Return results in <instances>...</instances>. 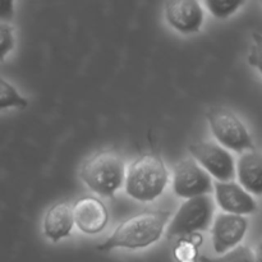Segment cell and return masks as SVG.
Wrapping results in <instances>:
<instances>
[{
    "label": "cell",
    "mask_w": 262,
    "mask_h": 262,
    "mask_svg": "<svg viewBox=\"0 0 262 262\" xmlns=\"http://www.w3.org/2000/svg\"><path fill=\"white\" fill-rule=\"evenodd\" d=\"M170 219L169 211H143L124 220L113 234L97 246L99 251L114 248H145L160 239L166 223Z\"/></svg>",
    "instance_id": "1"
},
{
    "label": "cell",
    "mask_w": 262,
    "mask_h": 262,
    "mask_svg": "<svg viewBox=\"0 0 262 262\" xmlns=\"http://www.w3.org/2000/svg\"><path fill=\"white\" fill-rule=\"evenodd\" d=\"M124 179L125 191L130 197L150 202L164 192L169 182V173L158 154H143L130 164Z\"/></svg>",
    "instance_id": "2"
},
{
    "label": "cell",
    "mask_w": 262,
    "mask_h": 262,
    "mask_svg": "<svg viewBox=\"0 0 262 262\" xmlns=\"http://www.w3.org/2000/svg\"><path fill=\"white\" fill-rule=\"evenodd\" d=\"M79 176L95 193L112 197L124 182V160L122 155L114 150L99 151L84 161Z\"/></svg>",
    "instance_id": "3"
},
{
    "label": "cell",
    "mask_w": 262,
    "mask_h": 262,
    "mask_svg": "<svg viewBox=\"0 0 262 262\" xmlns=\"http://www.w3.org/2000/svg\"><path fill=\"white\" fill-rule=\"evenodd\" d=\"M214 200L211 196L188 199L182 204L171 219L166 232L168 239L174 237H187L193 233L209 230L214 216Z\"/></svg>",
    "instance_id": "4"
},
{
    "label": "cell",
    "mask_w": 262,
    "mask_h": 262,
    "mask_svg": "<svg viewBox=\"0 0 262 262\" xmlns=\"http://www.w3.org/2000/svg\"><path fill=\"white\" fill-rule=\"evenodd\" d=\"M206 118L215 138L222 143V147L224 146L239 154L256 151L247 128L232 112L223 107H212L207 112Z\"/></svg>",
    "instance_id": "5"
},
{
    "label": "cell",
    "mask_w": 262,
    "mask_h": 262,
    "mask_svg": "<svg viewBox=\"0 0 262 262\" xmlns=\"http://www.w3.org/2000/svg\"><path fill=\"white\" fill-rule=\"evenodd\" d=\"M193 160L217 182H232L235 177V164L232 154L215 142H197L188 147Z\"/></svg>",
    "instance_id": "6"
},
{
    "label": "cell",
    "mask_w": 262,
    "mask_h": 262,
    "mask_svg": "<svg viewBox=\"0 0 262 262\" xmlns=\"http://www.w3.org/2000/svg\"><path fill=\"white\" fill-rule=\"evenodd\" d=\"M173 191L181 199L209 196L212 188L211 177L193 160L184 159L174 168Z\"/></svg>",
    "instance_id": "7"
},
{
    "label": "cell",
    "mask_w": 262,
    "mask_h": 262,
    "mask_svg": "<svg viewBox=\"0 0 262 262\" xmlns=\"http://www.w3.org/2000/svg\"><path fill=\"white\" fill-rule=\"evenodd\" d=\"M247 220L246 217L233 214H219L214 220L211 228L212 246L217 255L228 252L237 247L245 238L247 232Z\"/></svg>",
    "instance_id": "8"
},
{
    "label": "cell",
    "mask_w": 262,
    "mask_h": 262,
    "mask_svg": "<svg viewBox=\"0 0 262 262\" xmlns=\"http://www.w3.org/2000/svg\"><path fill=\"white\" fill-rule=\"evenodd\" d=\"M212 188L215 191V199L217 205L224 210L225 214L247 215L252 214L257 209L252 194L241 187L235 182H214Z\"/></svg>",
    "instance_id": "9"
},
{
    "label": "cell",
    "mask_w": 262,
    "mask_h": 262,
    "mask_svg": "<svg viewBox=\"0 0 262 262\" xmlns=\"http://www.w3.org/2000/svg\"><path fill=\"white\" fill-rule=\"evenodd\" d=\"M169 25L182 33H196L204 23V9L197 0H174L165 4Z\"/></svg>",
    "instance_id": "10"
},
{
    "label": "cell",
    "mask_w": 262,
    "mask_h": 262,
    "mask_svg": "<svg viewBox=\"0 0 262 262\" xmlns=\"http://www.w3.org/2000/svg\"><path fill=\"white\" fill-rule=\"evenodd\" d=\"M73 220L81 232L86 234H97L106 227L109 214L99 199L84 196L73 205Z\"/></svg>",
    "instance_id": "11"
},
{
    "label": "cell",
    "mask_w": 262,
    "mask_h": 262,
    "mask_svg": "<svg viewBox=\"0 0 262 262\" xmlns=\"http://www.w3.org/2000/svg\"><path fill=\"white\" fill-rule=\"evenodd\" d=\"M73 225V206L67 201L54 204L43 217V233L53 242L69 237Z\"/></svg>",
    "instance_id": "12"
},
{
    "label": "cell",
    "mask_w": 262,
    "mask_h": 262,
    "mask_svg": "<svg viewBox=\"0 0 262 262\" xmlns=\"http://www.w3.org/2000/svg\"><path fill=\"white\" fill-rule=\"evenodd\" d=\"M237 174L242 188L260 196L262 192V159L257 151H248L239 158Z\"/></svg>",
    "instance_id": "13"
},
{
    "label": "cell",
    "mask_w": 262,
    "mask_h": 262,
    "mask_svg": "<svg viewBox=\"0 0 262 262\" xmlns=\"http://www.w3.org/2000/svg\"><path fill=\"white\" fill-rule=\"evenodd\" d=\"M28 100L23 97L9 82L0 77V109L8 107H26Z\"/></svg>",
    "instance_id": "14"
},
{
    "label": "cell",
    "mask_w": 262,
    "mask_h": 262,
    "mask_svg": "<svg viewBox=\"0 0 262 262\" xmlns=\"http://www.w3.org/2000/svg\"><path fill=\"white\" fill-rule=\"evenodd\" d=\"M201 262H255V253L248 246H237L219 257L201 256Z\"/></svg>",
    "instance_id": "15"
},
{
    "label": "cell",
    "mask_w": 262,
    "mask_h": 262,
    "mask_svg": "<svg viewBox=\"0 0 262 262\" xmlns=\"http://www.w3.org/2000/svg\"><path fill=\"white\" fill-rule=\"evenodd\" d=\"M173 253L177 262H197L199 246L194 245L188 237H182L177 242Z\"/></svg>",
    "instance_id": "16"
},
{
    "label": "cell",
    "mask_w": 262,
    "mask_h": 262,
    "mask_svg": "<svg viewBox=\"0 0 262 262\" xmlns=\"http://www.w3.org/2000/svg\"><path fill=\"white\" fill-rule=\"evenodd\" d=\"M245 4L243 0H206L207 9L217 18H227Z\"/></svg>",
    "instance_id": "17"
},
{
    "label": "cell",
    "mask_w": 262,
    "mask_h": 262,
    "mask_svg": "<svg viewBox=\"0 0 262 262\" xmlns=\"http://www.w3.org/2000/svg\"><path fill=\"white\" fill-rule=\"evenodd\" d=\"M13 46H14V36H13L12 28L0 23V61L4 60Z\"/></svg>",
    "instance_id": "18"
},
{
    "label": "cell",
    "mask_w": 262,
    "mask_h": 262,
    "mask_svg": "<svg viewBox=\"0 0 262 262\" xmlns=\"http://www.w3.org/2000/svg\"><path fill=\"white\" fill-rule=\"evenodd\" d=\"M14 17V3L0 2V20H12Z\"/></svg>",
    "instance_id": "19"
}]
</instances>
